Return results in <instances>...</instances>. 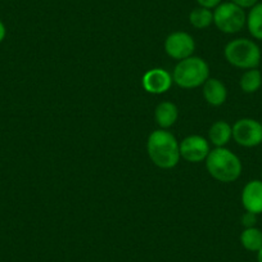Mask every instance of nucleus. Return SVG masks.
I'll list each match as a JSON object with an SVG mask.
<instances>
[{
  "mask_svg": "<svg viewBox=\"0 0 262 262\" xmlns=\"http://www.w3.org/2000/svg\"><path fill=\"white\" fill-rule=\"evenodd\" d=\"M147 152L153 165L163 170L173 168L180 161V143L172 133L163 128L153 131L148 137Z\"/></svg>",
  "mask_w": 262,
  "mask_h": 262,
  "instance_id": "1",
  "label": "nucleus"
},
{
  "mask_svg": "<svg viewBox=\"0 0 262 262\" xmlns=\"http://www.w3.org/2000/svg\"><path fill=\"white\" fill-rule=\"evenodd\" d=\"M206 167L215 180L226 184L238 180L243 170L238 156L225 147L211 150L206 158Z\"/></svg>",
  "mask_w": 262,
  "mask_h": 262,
  "instance_id": "2",
  "label": "nucleus"
},
{
  "mask_svg": "<svg viewBox=\"0 0 262 262\" xmlns=\"http://www.w3.org/2000/svg\"><path fill=\"white\" fill-rule=\"evenodd\" d=\"M208 79H210V67L207 62L194 55L179 60L172 72L173 82L183 89L202 86Z\"/></svg>",
  "mask_w": 262,
  "mask_h": 262,
  "instance_id": "3",
  "label": "nucleus"
},
{
  "mask_svg": "<svg viewBox=\"0 0 262 262\" xmlns=\"http://www.w3.org/2000/svg\"><path fill=\"white\" fill-rule=\"evenodd\" d=\"M225 59L241 70L257 69L261 63V49L253 40L241 37L226 44L224 49Z\"/></svg>",
  "mask_w": 262,
  "mask_h": 262,
  "instance_id": "4",
  "label": "nucleus"
},
{
  "mask_svg": "<svg viewBox=\"0 0 262 262\" xmlns=\"http://www.w3.org/2000/svg\"><path fill=\"white\" fill-rule=\"evenodd\" d=\"M247 24V14L243 8L231 2H225L213 11V25L224 34H236Z\"/></svg>",
  "mask_w": 262,
  "mask_h": 262,
  "instance_id": "5",
  "label": "nucleus"
},
{
  "mask_svg": "<svg viewBox=\"0 0 262 262\" xmlns=\"http://www.w3.org/2000/svg\"><path fill=\"white\" fill-rule=\"evenodd\" d=\"M233 138L236 144L254 148L262 144V123L254 118H241L233 126Z\"/></svg>",
  "mask_w": 262,
  "mask_h": 262,
  "instance_id": "6",
  "label": "nucleus"
},
{
  "mask_svg": "<svg viewBox=\"0 0 262 262\" xmlns=\"http://www.w3.org/2000/svg\"><path fill=\"white\" fill-rule=\"evenodd\" d=\"M165 50L172 59L183 60L193 55L195 50V41L188 32L176 31L166 37Z\"/></svg>",
  "mask_w": 262,
  "mask_h": 262,
  "instance_id": "7",
  "label": "nucleus"
},
{
  "mask_svg": "<svg viewBox=\"0 0 262 262\" xmlns=\"http://www.w3.org/2000/svg\"><path fill=\"white\" fill-rule=\"evenodd\" d=\"M210 152V143L201 135H190L180 143V157L186 162L200 163L206 161Z\"/></svg>",
  "mask_w": 262,
  "mask_h": 262,
  "instance_id": "8",
  "label": "nucleus"
},
{
  "mask_svg": "<svg viewBox=\"0 0 262 262\" xmlns=\"http://www.w3.org/2000/svg\"><path fill=\"white\" fill-rule=\"evenodd\" d=\"M172 75L162 69H153L143 75L142 85L149 94H165L172 86Z\"/></svg>",
  "mask_w": 262,
  "mask_h": 262,
  "instance_id": "9",
  "label": "nucleus"
},
{
  "mask_svg": "<svg viewBox=\"0 0 262 262\" xmlns=\"http://www.w3.org/2000/svg\"><path fill=\"white\" fill-rule=\"evenodd\" d=\"M242 205L247 212L262 213V180H251L242 190Z\"/></svg>",
  "mask_w": 262,
  "mask_h": 262,
  "instance_id": "10",
  "label": "nucleus"
},
{
  "mask_svg": "<svg viewBox=\"0 0 262 262\" xmlns=\"http://www.w3.org/2000/svg\"><path fill=\"white\" fill-rule=\"evenodd\" d=\"M203 97L210 105L220 107L226 102L228 90L224 82H221L219 79H208L203 84Z\"/></svg>",
  "mask_w": 262,
  "mask_h": 262,
  "instance_id": "11",
  "label": "nucleus"
},
{
  "mask_svg": "<svg viewBox=\"0 0 262 262\" xmlns=\"http://www.w3.org/2000/svg\"><path fill=\"white\" fill-rule=\"evenodd\" d=\"M178 117L179 110L172 102H161L155 110L156 123L163 130H167L171 126L175 125Z\"/></svg>",
  "mask_w": 262,
  "mask_h": 262,
  "instance_id": "12",
  "label": "nucleus"
},
{
  "mask_svg": "<svg viewBox=\"0 0 262 262\" xmlns=\"http://www.w3.org/2000/svg\"><path fill=\"white\" fill-rule=\"evenodd\" d=\"M233 138V127L226 121H216L208 130V139L216 148H223Z\"/></svg>",
  "mask_w": 262,
  "mask_h": 262,
  "instance_id": "13",
  "label": "nucleus"
},
{
  "mask_svg": "<svg viewBox=\"0 0 262 262\" xmlns=\"http://www.w3.org/2000/svg\"><path fill=\"white\" fill-rule=\"evenodd\" d=\"M246 26L253 39L262 41V3H257L249 9Z\"/></svg>",
  "mask_w": 262,
  "mask_h": 262,
  "instance_id": "14",
  "label": "nucleus"
},
{
  "mask_svg": "<svg viewBox=\"0 0 262 262\" xmlns=\"http://www.w3.org/2000/svg\"><path fill=\"white\" fill-rule=\"evenodd\" d=\"M239 86L246 94H253L262 86V74L259 70H247L239 80Z\"/></svg>",
  "mask_w": 262,
  "mask_h": 262,
  "instance_id": "15",
  "label": "nucleus"
},
{
  "mask_svg": "<svg viewBox=\"0 0 262 262\" xmlns=\"http://www.w3.org/2000/svg\"><path fill=\"white\" fill-rule=\"evenodd\" d=\"M241 244L249 252H258L262 248V230L253 226L246 228L241 234Z\"/></svg>",
  "mask_w": 262,
  "mask_h": 262,
  "instance_id": "16",
  "label": "nucleus"
},
{
  "mask_svg": "<svg viewBox=\"0 0 262 262\" xmlns=\"http://www.w3.org/2000/svg\"><path fill=\"white\" fill-rule=\"evenodd\" d=\"M189 22H190L191 26L198 30L207 29V27H210L213 24L212 9L203 8V7L194 8L189 13Z\"/></svg>",
  "mask_w": 262,
  "mask_h": 262,
  "instance_id": "17",
  "label": "nucleus"
},
{
  "mask_svg": "<svg viewBox=\"0 0 262 262\" xmlns=\"http://www.w3.org/2000/svg\"><path fill=\"white\" fill-rule=\"evenodd\" d=\"M257 216L256 213H252V212H247L244 213L243 216H242L241 219V223L242 225L244 226V229L246 228H253V226H256L257 224Z\"/></svg>",
  "mask_w": 262,
  "mask_h": 262,
  "instance_id": "18",
  "label": "nucleus"
},
{
  "mask_svg": "<svg viewBox=\"0 0 262 262\" xmlns=\"http://www.w3.org/2000/svg\"><path fill=\"white\" fill-rule=\"evenodd\" d=\"M196 3L200 4V7H203V8L215 9L216 7L223 3V0H196Z\"/></svg>",
  "mask_w": 262,
  "mask_h": 262,
  "instance_id": "19",
  "label": "nucleus"
},
{
  "mask_svg": "<svg viewBox=\"0 0 262 262\" xmlns=\"http://www.w3.org/2000/svg\"><path fill=\"white\" fill-rule=\"evenodd\" d=\"M230 2L243 9H246V8L251 9L252 7H254L257 3H258V0H230Z\"/></svg>",
  "mask_w": 262,
  "mask_h": 262,
  "instance_id": "20",
  "label": "nucleus"
},
{
  "mask_svg": "<svg viewBox=\"0 0 262 262\" xmlns=\"http://www.w3.org/2000/svg\"><path fill=\"white\" fill-rule=\"evenodd\" d=\"M6 35H7L6 25H4L3 21L0 19V42H3V40L6 39Z\"/></svg>",
  "mask_w": 262,
  "mask_h": 262,
  "instance_id": "21",
  "label": "nucleus"
},
{
  "mask_svg": "<svg viewBox=\"0 0 262 262\" xmlns=\"http://www.w3.org/2000/svg\"><path fill=\"white\" fill-rule=\"evenodd\" d=\"M257 262H262V248L257 252Z\"/></svg>",
  "mask_w": 262,
  "mask_h": 262,
  "instance_id": "22",
  "label": "nucleus"
}]
</instances>
